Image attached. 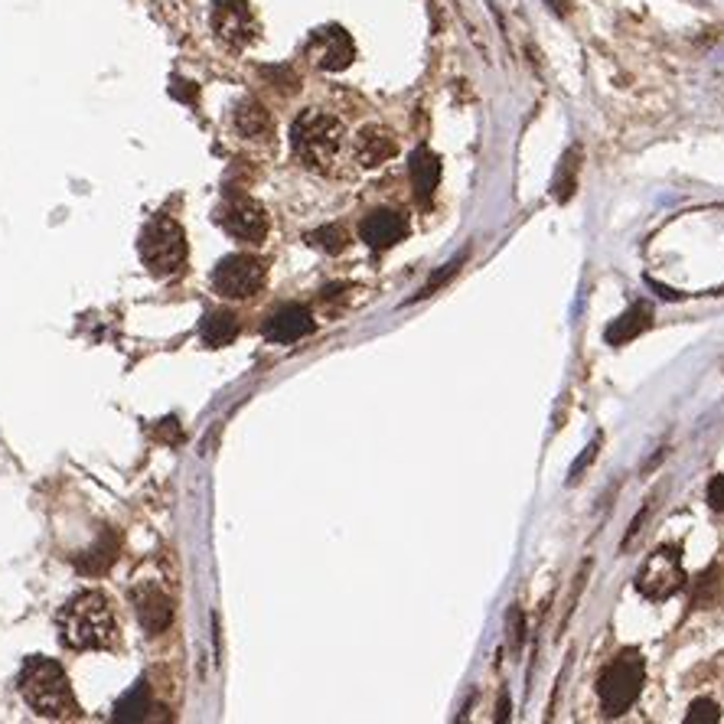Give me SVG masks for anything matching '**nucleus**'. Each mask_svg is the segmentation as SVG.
Here are the masks:
<instances>
[{
  "mask_svg": "<svg viewBox=\"0 0 724 724\" xmlns=\"http://www.w3.org/2000/svg\"><path fill=\"white\" fill-rule=\"evenodd\" d=\"M346 144V128L340 118L327 115L320 108H307L294 118L291 124V147L294 157L301 160L307 170H320L330 173L336 164H340Z\"/></svg>",
  "mask_w": 724,
  "mask_h": 724,
  "instance_id": "f257e3e1",
  "label": "nucleus"
},
{
  "mask_svg": "<svg viewBox=\"0 0 724 724\" xmlns=\"http://www.w3.org/2000/svg\"><path fill=\"white\" fill-rule=\"evenodd\" d=\"M115 614L105 594L85 591L62 607L59 633L69 649H108L115 643Z\"/></svg>",
  "mask_w": 724,
  "mask_h": 724,
  "instance_id": "f03ea898",
  "label": "nucleus"
},
{
  "mask_svg": "<svg viewBox=\"0 0 724 724\" xmlns=\"http://www.w3.org/2000/svg\"><path fill=\"white\" fill-rule=\"evenodd\" d=\"M20 692L27 698V705L43 718L62 721L79 711L66 672H62L59 663H53V659H46V656L27 659V666L20 672Z\"/></svg>",
  "mask_w": 724,
  "mask_h": 724,
  "instance_id": "7ed1b4c3",
  "label": "nucleus"
},
{
  "mask_svg": "<svg viewBox=\"0 0 724 724\" xmlns=\"http://www.w3.org/2000/svg\"><path fill=\"white\" fill-rule=\"evenodd\" d=\"M137 248H141V261L147 271L157 274V278H173L186 265V235L180 222L170 216H157L147 222Z\"/></svg>",
  "mask_w": 724,
  "mask_h": 724,
  "instance_id": "20e7f679",
  "label": "nucleus"
},
{
  "mask_svg": "<svg viewBox=\"0 0 724 724\" xmlns=\"http://www.w3.org/2000/svg\"><path fill=\"white\" fill-rule=\"evenodd\" d=\"M646 682V663L640 653H623L614 659L597 679V698H601L604 715L620 718L623 711H630L633 702L640 698Z\"/></svg>",
  "mask_w": 724,
  "mask_h": 724,
  "instance_id": "39448f33",
  "label": "nucleus"
},
{
  "mask_svg": "<svg viewBox=\"0 0 724 724\" xmlns=\"http://www.w3.org/2000/svg\"><path fill=\"white\" fill-rule=\"evenodd\" d=\"M685 588V568H682V552L679 545H659L653 555L646 558V565L636 574V591L646 601H666V597L679 594Z\"/></svg>",
  "mask_w": 724,
  "mask_h": 724,
  "instance_id": "423d86ee",
  "label": "nucleus"
},
{
  "mask_svg": "<svg viewBox=\"0 0 724 724\" xmlns=\"http://www.w3.org/2000/svg\"><path fill=\"white\" fill-rule=\"evenodd\" d=\"M209 20L216 40L229 49H245L258 40V17L248 0H216Z\"/></svg>",
  "mask_w": 724,
  "mask_h": 724,
  "instance_id": "0eeeda50",
  "label": "nucleus"
},
{
  "mask_svg": "<svg viewBox=\"0 0 724 724\" xmlns=\"http://www.w3.org/2000/svg\"><path fill=\"white\" fill-rule=\"evenodd\" d=\"M265 284V265L255 255H229L222 258L216 271H212V287L229 297V301H245L255 297Z\"/></svg>",
  "mask_w": 724,
  "mask_h": 724,
  "instance_id": "6e6552de",
  "label": "nucleus"
},
{
  "mask_svg": "<svg viewBox=\"0 0 724 724\" xmlns=\"http://www.w3.org/2000/svg\"><path fill=\"white\" fill-rule=\"evenodd\" d=\"M307 56L314 59V66L323 72H343L353 66L356 43L343 27L330 23V27L314 30V36H310V43H307Z\"/></svg>",
  "mask_w": 724,
  "mask_h": 724,
  "instance_id": "1a4fd4ad",
  "label": "nucleus"
},
{
  "mask_svg": "<svg viewBox=\"0 0 724 724\" xmlns=\"http://www.w3.org/2000/svg\"><path fill=\"white\" fill-rule=\"evenodd\" d=\"M216 219H219V226L239 242H261L268 235L265 206L255 203V199H248V196H232L229 203L219 209Z\"/></svg>",
  "mask_w": 724,
  "mask_h": 724,
  "instance_id": "9d476101",
  "label": "nucleus"
},
{
  "mask_svg": "<svg viewBox=\"0 0 724 724\" xmlns=\"http://www.w3.org/2000/svg\"><path fill=\"white\" fill-rule=\"evenodd\" d=\"M405 232H408V222L402 212H395V209H376L359 222V239L369 248H376V252H385V248L398 245L405 239Z\"/></svg>",
  "mask_w": 724,
  "mask_h": 724,
  "instance_id": "9b49d317",
  "label": "nucleus"
},
{
  "mask_svg": "<svg viewBox=\"0 0 724 724\" xmlns=\"http://www.w3.org/2000/svg\"><path fill=\"white\" fill-rule=\"evenodd\" d=\"M395 154H398L395 134L389 128H382V124H366V128H362L356 134V141H353L356 164L366 167V170H376L382 164H389Z\"/></svg>",
  "mask_w": 724,
  "mask_h": 724,
  "instance_id": "f8f14e48",
  "label": "nucleus"
},
{
  "mask_svg": "<svg viewBox=\"0 0 724 724\" xmlns=\"http://www.w3.org/2000/svg\"><path fill=\"white\" fill-rule=\"evenodd\" d=\"M310 333H314V314L301 304H287L274 310L265 323V336L271 343H297Z\"/></svg>",
  "mask_w": 724,
  "mask_h": 724,
  "instance_id": "ddd939ff",
  "label": "nucleus"
},
{
  "mask_svg": "<svg viewBox=\"0 0 724 724\" xmlns=\"http://www.w3.org/2000/svg\"><path fill=\"white\" fill-rule=\"evenodd\" d=\"M408 177H411V186H415V199L421 206H428L441 186V157L434 154L428 144L415 147L408 157Z\"/></svg>",
  "mask_w": 724,
  "mask_h": 724,
  "instance_id": "4468645a",
  "label": "nucleus"
},
{
  "mask_svg": "<svg viewBox=\"0 0 724 724\" xmlns=\"http://www.w3.org/2000/svg\"><path fill=\"white\" fill-rule=\"evenodd\" d=\"M134 607H137V620L147 633H164L173 620V604L170 597L154 588V584H144V588L134 591Z\"/></svg>",
  "mask_w": 724,
  "mask_h": 724,
  "instance_id": "2eb2a0df",
  "label": "nucleus"
},
{
  "mask_svg": "<svg viewBox=\"0 0 724 724\" xmlns=\"http://www.w3.org/2000/svg\"><path fill=\"white\" fill-rule=\"evenodd\" d=\"M649 327H653V307H649L646 301H636L604 330V340L610 346H627V343L636 340V336H643Z\"/></svg>",
  "mask_w": 724,
  "mask_h": 724,
  "instance_id": "dca6fc26",
  "label": "nucleus"
},
{
  "mask_svg": "<svg viewBox=\"0 0 724 724\" xmlns=\"http://www.w3.org/2000/svg\"><path fill=\"white\" fill-rule=\"evenodd\" d=\"M232 124L242 137H248V141H268L271 131H274V121L268 115V108L261 102H255V98H242V102L235 105Z\"/></svg>",
  "mask_w": 724,
  "mask_h": 724,
  "instance_id": "f3484780",
  "label": "nucleus"
},
{
  "mask_svg": "<svg viewBox=\"0 0 724 724\" xmlns=\"http://www.w3.org/2000/svg\"><path fill=\"white\" fill-rule=\"evenodd\" d=\"M199 336H203V343L219 349V346H229L235 336H239V320L229 310H209L199 323Z\"/></svg>",
  "mask_w": 724,
  "mask_h": 724,
  "instance_id": "a211bd4d",
  "label": "nucleus"
},
{
  "mask_svg": "<svg viewBox=\"0 0 724 724\" xmlns=\"http://www.w3.org/2000/svg\"><path fill=\"white\" fill-rule=\"evenodd\" d=\"M578 173H581V147L574 144L561 154V164H558L555 183H552V196L558 203H568L574 196V190H578Z\"/></svg>",
  "mask_w": 724,
  "mask_h": 724,
  "instance_id": "6ab92c4d",
  "label": "nucleus"
},
{
  "mask_svg": "<svg viewBox=\"0 0 724 724\" xmlns=\"http://www.w3.org/2000/svg\"><path fill=\"white\" fill-rule=\"evenodd\" d=\"M147 708H151V692H147V682H137L115 705V721H141Z\"/></svg>",
  "mask_w": 724,
  "mask_h": 724,
  "instance_id": "aec40b11",
  "label": "nucleus"
},
{
  "mask_svg": "<svg viewBox=\"0 0 724 724\" xmlns=\"http://www.w3.org/2000/svg\"><path fill=\"white\" fill-rule=\"evenodd\" d=\"M307 242L314 248H320V252H327V255H340L349 239H346V232L340 226H323L317 232H310Z\"/></svg>",
  "mask_w": 724,
  "mask_h": 724,
  "instance_id": "412c9836",
  "label": "nucleus"
},
{
  "mask_svg": "<svg viewBox=\"0 0 724 724\" xmlns=\"http://www.w3.org/2000/svg\"><path fill=\"white\" fill-rule=\"evenodd\" d=\"M721 721V705L715 698H695L685 711V724H718Z\"/></svg>",
  "mask_w": 724,
  "mask_h": 724,
  "instance_id": "4be33fe9",
  "label": "nucleus"
},
{
  "mask_svg": "<svg viewBox=\"0 0 724 724\" xmlns=\"http://www.w3.org/2000/svg\"><path fill=\"white\" fill-rule=\"evenodd\" d=\"M464 261H467V252H464V255H457L454 261H447V265H444V268H441L438 274H434V278H431V281H428V284H424V287H421V291L415 294V301H421V297H431L434 291H438V287H444V284H447V281H451V278H454V274L460 271V265H464Z\"/></svg>",
  "mask_w": 724,
  "mask_h": 724,
  "instance_id": "5701e85b",
  "label": "nucleus"
},
{
  "mask_svg": "<svg viewBox=\"0 0 724 724\" xmlns=\"http://www.w3.org/2000/svg\"><path fill=\"white\" fill-rule=\"evenodd\" d=\"M506 630H509V649H513V653H519L522 643H526V617H522V610H519V607L509 610Z\"/></svg>",
  "mask_w": 724,
  "mask_h": 724,
  "instance_id": "b1692460",
  "label": "nucleus"
},
{
  "mask_svg": "<svg viewBox=\"0 0 724 724\" xmlns=\"http://www.w3.org/2000/svg\"><path fill=\"white\" fill-rule=\"evenodd\" d=\"M597 447H601V434H597V438L591 441V447H588V451H584V454H581L578 460H574V467H571V483H574V480H578V477H581V470H584V467H588V464H591V460L597 457Z\"/></svg>",
  "mask_w": 724,
  "mask_h": 724,
  "instance_id": "393cba45",
  "label": "nucleus"
},
{
  "mask_svg": "<svg viewBox=\"0 0 724 724\" xmlns=\"http://www.w3.org/2000/svg\"><path fill=\"white\" fill-rule=\"evenodd\" d=\"M708 506L718 509V513H724V473L708 483Z\"/></svg>",
  "mask_w": 724,
  "mask_h": 724,
  "instance_id": "a878e982",
  "label": "nucleus"
},
{
  "mask_svg": "<svg viewBox=\"0 0 724 724\" xmlns=\"http://www.w3.org/2000/svg\"><path fill=\"white\" fill-rule=\"evenodd\" d=\"M548 10H552L555 17H568L571 14V0H545Z\"/></svg>",
  "mask_w": 724,
  "mask_h": 724,
  "instance_id": "bb28decb",
  "label": "nucleus"
}]
</instances>
